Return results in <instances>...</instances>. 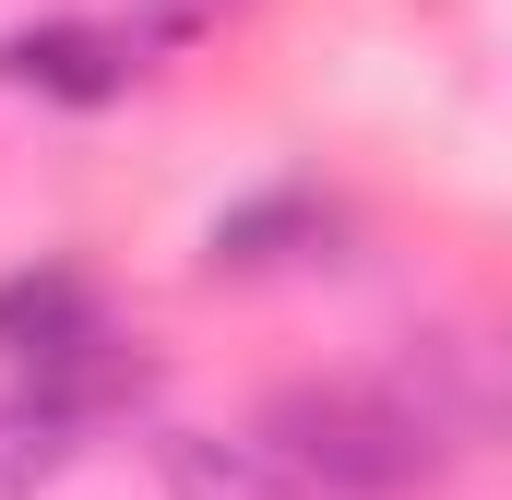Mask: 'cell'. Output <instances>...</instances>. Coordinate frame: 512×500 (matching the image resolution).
<instances>
[{"label": "cell", "mask_w": 512, "mask_h": 500, "mask_svg": "<svg viewBox=\"0 0 512 500\" xmlns=\"http://www.w3.org/2000/svg\"><path fill=\"white\" fill-rule=\"evenodd\" d=\"M72 453H84V429H72L48 393H12V405H0V500H36Z\"/></svg>", "instance_id": "5"}, {"label": "cell", "mask_w": 512, "mask_h": 500, "mask_svg": "<svg viewBox=\"0 0 512 500\" xmlns=\"http://www.w3.org/2000/svg\"><path fill=\"white\" fill-rule=\"evenodd\" d=\"M155 477H167V500H310L262 441H227V429H167Z\"/></svg>", "instance_id": "4"}, {"label": "cell", "mask_w": 512, "mask_h": 500, "mask_svg": "<svg viewBox=\"0 0 512 500\" xmlns=\"http://www.w3.org/2000/svg\"><path fill=\"white\" fill-rule=\"evenodd\" d=\"M310 250H334V203L262 191V203H239V215H215L203 262H215V274H286V262H310Z\"/></svg>", "instance_id": "3"}, {"label": "cell", "mask_w": 512, "mask_h": 500, "mask_svg": "<svg viewBox=\"0 0 512 500\" xmlns=\"http://www.w3.org/2000/svg\"><path fill=\"white\" fill-rule=\"evenodd\" d=\"M262 453L310 500H405L441 477V429L417 417L405 381H286L262 405Z\"/></svg>", "instance_id": "1"}, {"label": "cell", "mask_w": 512, "mask_h": 500, "mask_svg": "<svg viewBox=\"0 0 512 500\" xmlns=\"http://www.w3.org/2000/svg\"><path fill=\"white\" fill-rule=\"evenodd\" d=\"M0 84L48 96V108H108L131 84V36H108V24H12L0 36Z\"/></svg>", "instance_id": "2"}]
</instances>
